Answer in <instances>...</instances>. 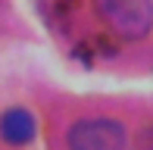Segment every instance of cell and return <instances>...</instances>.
I'll return each mask as SVG.
<instances>
[{
    "label": "cell",
    "mask_w": 153,
    "mask_h": 150,
    "mask_svg": "<svg viewBox=\"0 0 153 150\" xmlns=\"http://www.w3.org/2000/svg\"><path fill=\"white\" fill-rule=\"evenodd\" d=\"M103 22L125 41H137L153 25V3L150 0H94Z\"/></svg>",
    "instance_id": "6da1fadb"
},
{
    "label": "cell",
    "mask_w": 153,
    "mask_h": 150,
    "mask_svg": "<svg viewBox=\"0 0 153 150\" xmlns=\"http://www.w3.org/2000/svg\"><path fill=\"white\" fill-rule=\"evenodd\" d=\"M69 150H122L125 128L116 119H81L66 134Z\"/></svg>",
    "instance_id": "7a4b0ae2"
},
{
    "label": "cell",
    "mask_w": 153,
    "mask_h": 150,
    "mask_svg": "<svg viewBox=\"0 0 153 150\" xmlns=\"http://www.w3.org/2000/svg\"><path fill=\"white\" fill-rule=\"evenodd\" d=\"M34 131H38L34 116L28 110H22V106H13V110H6L0 116V138L6 144H28L34 138Z\"/></svg>",
    "instance_id": "3957f363"
}]
</instances>
